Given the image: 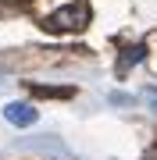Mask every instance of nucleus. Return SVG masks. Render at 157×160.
<instances>
[{
	"label": "nucleus",
	"mask_w": 157,
	"mask_h": 160,
	"mask_svg": "<svg viewBox=\"0 0 157 160\" xmlns=\"http://www.w3.org/2000/svg\"><path fill=\"white\" fill-rule=\"evenodd\" d=\"M18 146H22V149H50V153H57V157H68V149H64L57 139H43V142H36V139H22Z\"/></svg>",
	"instance_id": "7ed1b4c3"
},
{
	"label": "nucleus",
	"mask_w": 157,
	"mask_h": 160,
	"mask_svg": "<svg viewBox=\"0 0 157 160\" xmlns=\"http://www.w3.org/2000/svg\"><path fill=\"white\" fill-rule=\"evenodd\" d=\"M86 25H89V7L86 4H68V7H61V11H54L47 18V29H54V32H79Z\"/></svg>",
	"instance_id": "f257e3e1"
},
{
	"label": "nucleus",
	"mask_w": 157,
	"mask_h": 160,
	"mask_svg": "<svg viewBox=\"0 0 157 160\" xmlns=\"http://www.w3.org/2000/svg\"><path fill=\"white\" fill-rule=\"evenodd\" d=\"M4 118L11 121V125L25 128V125H36L39 110H36V107H29V103H7V107H4Z\"/></svg>",
	"instance_id": "f03ea898"
},
{
	"label": "nucleus",
	"mask_w": 157,
	"mask_h": 160,
	"mask_svg": "<svg viewBox=\"0 0 157 160\" xmlns=\"http://www.w3.org/2000/svg\"><path fill=\"white\" fill-rule=\"evenodd\" d=\"M143 96H146V103H154V110H157V89H146Z\"/></svg>",
	"instance_id": "39448f33"
},
{
	"label": "nucleus",
	"mask_w": 157,
	"mask_h": 160,
	"mask_svg": "<svg viewBox=\"0 0 157 160\" xmlns=\"http://www.w3.org/2000/svg\"><path fill=\"white\" fill-rule=\"evenodd\" d=\"M143 57H146V46H128V50L122 53V61H118V68L125 71L128 64H136V61H143Z\"/></svg>",
	"instance_id": "20e7f679"
}]
</instances>
